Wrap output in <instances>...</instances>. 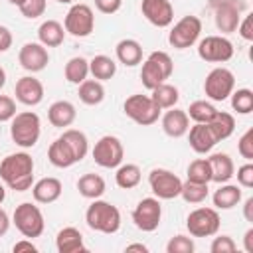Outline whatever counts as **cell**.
<instances>
[{
	"mask_svg": "<svg viewBox=\"0 0 253 253\" xmlns=\"http://www.w3.org/2000/svg\"><path fill=\"white\" fill-rule=\"evenodd\" d=\"M0 178L14 192H26L34 184V158L28 152L8 154L0 162Z\"/></svg>",
	"mask_w": 253,
	"mask_h": 253,
	"instance_id": "obj_1",
	"label": "cell"
},
{
	"mask_svg": "<svg viewBox=\"0 0 253 253\" xmlns=\"http://www.w3.org/2000/svg\"><path fill=\"white\" fill-rule=\"evenodd\" d=\"M85 221L93 231L99 233H117L121 227V211L117 206L105 202V200H93V204L85 211Z\"/></svg>",
	"mask_w": 253,
	"mask_h": 253,
	"instance_id": "obj_2",
	"label": "cell"
},
{
	"mask_svg": "<svg viewBox=\"0 0 253 253\" xmlns=\"http://www.w3.org/2000/svg\"><path fill=\"white\" fill-rule=\"evenodd\" d=\"M40 134H42V123L34 111H22L14 115L10 125V136L18 146L22 148L36 146L40 140Z\"/></svg>",
	"mask_w": 253,
	"mask_h": 253,
	"instance_id": "obj_3",
	"label": "cell"
},
{
	"mask_svg": "<svg viewBox=\"0 0 253 253\" xmlns=\"http://www.w3.org/2000/svg\"><path fill=\"white\" fill-rule=\"evenodd\" d=\"M174 71V63H172V57L166 53V51H152L144 63H142V69H140V81L142 85L152 91L154 87H158L160 83H164Z\"/></svg>",
	"mask_w": 253,
	"mask_h": 253,
	"instance_id": "obj_4",
	"label": "cell"
},
{
	"mask_svg": "<svg viewBox=\"0 0 253 253\" xmlns=\"http://www.w3.org/2000/svg\"><path fill=\"white\" fill-rule=\"evenodd\" d=\"M12 221H14L16 229L28 239L40 237L43 233V227H45L42 210L32 202H22L20 206H16Z\"/></svg>",
	"mask_w": 253,
	"mask_h": 253,
	"instance_id": "obj_5",
	"label": "cell"
},
{
	"mask_svg": "<svg viewBox=\"0 0 253 253\" xmlns=\"http://www.w3.org/2000/svg\"><path fill=\"white\" fill-rule=\"evenodd\" d=\"M123 111L128 119H132L136 125L140 126H148L154 125L160 117V111L156 107V103L150 99V95H142V93H134L130 97H126V101L123 103Z\"/></svg>",
	"mask_w": 253,
	"mask_h": 253,
	"instance_id": "obj_6",
	"label": "cell"
},
{
	"mask_svg": "<svg viewBox=\"0 0 253 253\" xmlns=\"http://www.w3.org/2000/svg\"><path fill=\"white\" fill-rule=\"evenodd\" d=\"M200 34H202V20L190 14L174 24V28L168 34V43L174 49H188L200 40Z\"/></svg>",
	"mask_w": 253,
	"mask_h": 253,
	"instance_id": "obj_7",
	"label": "cell"
},
{
	"mask_svg": "<svg viewBox=\"0 0 253 253\" xmlns=\"http://www.w3.org/2000/svg\"><path fill=\"white\" fill-rule=\"evenodd\" d=\"M123 158H125V148L119 136L105 134L95 142L93 160L101 168H117L119 164H123Z\"/></svg>",
	"mask_w": 253,
	"mask_h": 253,
	"instance_id": "obj_8",
	"label": "cell"
},
{
	"mask_svg": "<svg viewBox=\"0 0 253 253\" xmlns=\"http://www.w3.org/2000/svg\"><path fill=\"white\" fill-rule=\"evenodd\" d=\"M186 227L192 237H211L219 229V213L215 208H196L186 217Z\"/></svg>",
	"mask_w": 253,
	"mask_h": 253,
	"instance_id": "obj_9",
	"label": "cell"
},
{
	"mask_svg": "<svg viewBox=\"0 0 253 253\" xmlns=\"http://www.w3.org/2000/svg\"><path fill=\"white\" fill-rule=\"evenodd\" d=\"M63 28L73 38H87V36H91L93 28H95V16H93L91 6L81 4V2L73 4L69 8V12L65 14Z\"/></svg>",
	"mask_w": 253,
	"mask_h": 253,
	"instance_id": "obj_10",
	"label": "cell"
},
{
	"mask_svg": "<svg viewBox=\"0 0 253 253\" xmlns=\"http://www.w3.org/2000/svg\"><path fill=\"white\" fill-rule=\"evenodd\" d=\"M235 89V77L227 67H215L206 75L204 93L211 101H225Z\"/></svg>",
	"mask_w": 253,
	"mask_h": 253,
	"instance_id": "obj_11",
	"label": "cell"
},
{
	"mask_svg": "<svg viewBox=\"0 0 253 253\" xmlns=\"http://www.w3.org/2000/svg\"><path fill=\"white\" fill-rule=\"evenodd\" d=\"M198 55L210 63H225L233 57V43L225 36H206L198 43Z\"/></svg>",
	"mask_w": 253,
	"mask_h": 253,
	"instance_id": "obj_12",
	"label": "cell"
},
{
	"mask_svg": "<svg viewBox=\"0 0 253 253\" xmlns=\"http://www.w3.org/2000/svg\"><path fill=\"white\" fill-rule=\"evenodd\" d=\"M148 184L158 200H174L180 196L182 190V180L166 168H154L148 174Z\"/></svg>",
	"mask_w": 253,
	"mask_h": 253,
	"instance_id": "obj_13",
	"label": "cell"
},
{
	"mask_svg": "<svg viewBox=\"0 0 253 253\" xmlns=\"http://www.w3.org/2000/svg\"><path fill=\"white\" fill-rule=\"evenodd\" d=\"M162 219V206L158 198H142L132 210V221L140 231H154Z\"/></svg>",
	"mask_w": 253,
	"mask_h": 253,
	"instance_id": "obj_14",
	"label": "cell"
},
{
	"mask_svg": "<svg viewBox=\"0 0 253 253\" xmlns=\"http://www.w3.org/2000/svg\"><path fill=\"white\" fill-rule=\"evenodd\" d=\"M18 61L20 65L30 71V73H38L42 69H45V65L49 63V53H47V47L42 45L40 42H28L20 47V53H18Z\"/></svg>",
	"mask_w": 253,
	"mask_h": 253,
	"instance_id": "obj_15",
	"label": "cell"
},
{
	"mask_svg": "<svg viewBox=\"0 0 253 253\" xmlns=\"http://www.w3.org/2000/svg\"><path fill=\"white\" fill-rule=\"evenodd\" d=\"M140 12L156 28H168L174 22V8L170 0H142Z\"/></svg>",
	"mask_w": 253,
	"mask_h": 253,
	"instance_id": "obj_16",
	"label": "cell"
},
{
	"mask_svg": "<svg viewBox=\"0 0 253 253\" xmlns=\"http://www.w3.org/2000/svg\"><path fill=\"white\" fill-rule=\"evenodd\" d=\"M14 93H16V99L22 105L34 107V105H40L42 99H43V85H42L40 79H36L32 75H24L16 81Z\"/></svg>",
	"mask_w": 253,
	"mask_h": 253,
	"instance_id": "obj_17",
	"label": "cell"
},
{
	"mask_svg": "<svg viewBox=\"0 0 253 253\" xmlns=\"http://www.w3.org/2000/svg\"><path fill=\"white\" fill-rule=\"evenodd\" d=\"M188 142H190V146H192V150L194 152H198V154H208L219 140L215 138V134H213V130H211V126H210V123H196L194 126H190L188 128Z\"/></svg>",
	"mask_w": 253,
	"mask_h": 253,
	"instance_id": "obj_18",
	"label": "cell"
},
{
	"mask_svg": "<svg viewBox=\"0 0 253 253\" xmlns=\"http://www.w3.org/2000/svg\"><path fill=\"white\" fill-rule=\"evenodd\" d=\"M188 128H190V117H188L186 111L172 107V109H168V111L164 113V117H162V130H164L170 138H180V136H184V134L188 132Z\"/></svg>",
	"mask_w": 253,
	"mask_h": 253,
	"instance_id": "obj_19",
	"label": "cell"
},
{
	"mask_svg": "<svg viewBox=\"0 0 253 253\" xmlns=\"http://www.w3.org/2000/svg\"><path fill=\"white\" fill-rule=\"evenodd\" d=\"M47 158L55 168H69L77 162V156L73 152V148L69 146V142L63 136H57L49 148H47Z\"/></svg>",
	"mask_w": 253,
	"mask_h": 253,
	"instance_id": "obj_20",
	"label": "cell"
},
{
	"mask_svg": "<svg viewBox=\"0 0 253 253\" xmlns=\"http://www.w3.org/2000/svg\"><path fill=\"white\" fill-rule=\"evenodd\" d=\"M61 190H63L61 182L53 176L42 178L36 184H32V196L38 204H53L55 200H59Z\"/></svg>",
	"mask_w": 253,
	"mask_h": 253,
	"instance_id": "obj_21",
	"label": "cell"
},
{
	"mask_svg": "<svg viewBox=\"0 0 253 253\" xmlns=\"http://www.w3.org/2000/svg\"><path fill=\"white\" fill-rule=\"evenodd\" d=\"M210 168H211V182H217V184H225L233 178L235 174V164L231 160L229 154L225 152H213L210 158Z\"/></svg>",
	"mask_w": 253,
	"mask_h": 253,
	"instance_id": "obj_22",
	"label": "cell"
},
{
	"mask_svg": "<svg viewBox=\"0 0 253 253\" xmlns=\"http://www.w3.org/2000/svg\"><path fill=\"white\" fill-rule=\"evenodd\" d=\"M55 249L59 253H81L87 251L85 243H83V235L77 227H63L57 231L55 235Z\"/></svg>",
	"mask_w": 253,
	"mask_h": 253,
	"instance_id": "obj_23",
	"label": "cell"
},
{
	"mask_svg": "<svg viewBox=\"0 0 253 253\" xmlns=\"http://www.w3.org/2000/svg\"><path fill=\"white\" fill-rule=\"evenodd\" d=\"M245 8L241 6H219L213 10V20H215V28L221 34H233L241 22V12Z\"/></svg>",
	"mask_w": 253,
	"mask_h": 253,
	"instance_id": "obj_24",
	"label": "cell"
},
{
	"mask_svg": "<svg viewBox=\"0 0 253 253\" xmlns=\"http://www.w3.org/2000/svg\"><path fill=\"white\" fill-rule=\"evenodd\" d=\"M77 117V111H75V105L69 103V101H55L49 105L47 109V119L53 126L57 128H67L73 125Z\"/></svg>",
	"mask_w": 253,
	"mask_h": 253,
	"instance_id": "obj_25",
	"label": "cell"
},
{
	"mask_svg": "<svg viewBox=\"0 0 253 253\" xmlns=\"http://www.w3.org/2000/svg\"><path fill=\"white\" fill-rule=\"evenodd\" d=\"M65 34L67 32H65L63 24H59L57 20H45L38 28V40L45 47H57V45H61L63 40H65Z\"/></svg>",
	"mask_w": 253,
	"mask_h": 253,
	"instance_id": "obj_26",
	"label": "cell"
},
{
	"mask_svg": "<svg viewBox=\"0 0 253 253\" xmlns=\"http://www.w3.org/2000/svg\"><path fill=\"white\" fill-rule=\"evenodd\" d=\"M115 53H117V59L126 67H134L142 61V45L132 38L121 40L115 47Z\"/></svg>",
	"mask_w": 253,
	"mask_h": 253,
	"instance_id": "obj_27",
	"label": "cell"
},
{
	"mask_svg": "<svg viewBox=\"0 0 253 253\" xmlns=\"http://www.w3.org/2000/svg\"><path fill=\"white\" fill-rule=\"evenodd\" d=\"M215 210H231L241 202V188L233 184H219V188L211 196Z\"/></svg>",
	"mask_w": 253,
	"mask_h": 253,
	"instance_id": "obj_28",
	"label": "cell"
},
{
	"mask_svg": "<svg viewBox=\"0 0 253 253\" xmlns=\"http://www.w3.org/2000/svg\"><path fill=\"white\" fill-rule=\"evenodd\" d=\"M77 190H79V194H81L83 198H87V200H97V198H101V196L105 194L107 184H105V180H103L99 174L89 172V174H83V176L77 180Z\"/></svg>",
	"mask_w": 253,
	"mask_h": 253,
	"instance_id": "obj_29",
	"label": "cell"
},
{
	"mask_svg": "<svg viewBox=\"0 0 253 253\" xmlns=\"http://www.w3.org/2000/svg\"><path fill=\"white\" fill-rule=\"evenodd\" d=\"M89 73L97 81H109L117 73V63L109 55H95L93 59H89Z\"/></svg>",
	"mask_w": 253,
	"mask_h": 253,
	"instance_id": "obj_30",
	"label": "cell"
},
{
	"mask_svg": "<svg viewBox=\"0 0 253 253\" xmlns=\"http://www.w3.org/2000/svg\"><path fill=\"white\" fill-rule=\"evenodd\" d=\"M77 95H79V101L81 103L93 107V105L103 103V99H105V87L97 79H85L83 83H79Z\"/></svg>",
	"mask_w": 253,
	"mask_h": 253,
	"instance_id": "obj_31",
	"label": "cell"
},
{
	"mask_svg": "<svg viewBox=\"0 0 253 253\" xmlns=\"http://www.w3.org/2000/svg\"><path fill=\"white\" fill-rule=\"evenodd\" d=\"M150 99L156 103L158 109H172V107H176V103L180 99V91H178V87L164 81V83H160L158 87L152 89Z\"/></svg>",
	"mask_w": 253,
	"mask_h": 253,
	"instance_id": "obj_32",
	"label": "cell"
},
{
	"mask_svg": "<svg viewBox=\"0 0 253 253\" xmlns=\"http://www.w3.org/2000/svg\"><path fill=\"white\" fill-rule=\"evenodd\" d=\"M140 178H142V172L136 164H119L117 166V174H115V182L119 188L123 190H132L140 184Z\"/></svg>",
	"mask_w": 253,
	"mask_h": 253,
	"instance_id": "obj_33",
	"label": "cell"
},
{
	"mask_svg": "<svg viewBox=\"0 0 253 253\" xmlns=\"http://www.w3.org/2000/svg\"><path fill=\"white\" fill-rule=\"evenodd\" d=\"M210 126H211L215 138L221 142V140H225V138H229L233 134V130H235V119H233L231 113L217 111L215 117L210 121Z\"/></svg>",
	"mask_w": 253,
	"mask_h": 253,
	"instance_id": "obj_34",
	"label": "cell"
},
{
	"mask_svg": "<svg viewBox=\"0 0 253 253\" xmlns=\"http://www.w3.org/2000/svg\"><path fill=\"white\" fill-rule=\"evenodd\" d=\"M63 73H65V79H67L69 83L79 85V83H83V81L87 79V75H89V61H87L85 57H81V55L71 57V59L65 63Z\"/></svg>",
	"mask_w": 253,
	"mask_h": 253,
	"instance_id": "obj_35",
	"label": "cell"
},
{
	"mask_svg": "<svg viewBox=\"0 0 253 253\" xmlns=\"http://www.w3.org/2000/svg\"><path fill=\"white\" fill-rule=\"evenodd\" d=\"M61 136H63V138L69 142V146L73 148V152H75V156H77V162H81V160L87 156V152H89L87 134H85L83 130H77V128H65Z\"/></svg>",
	"mask_w": 253,
	"mask_h": 253,
	"instance_id": "obj_36",
	"label": "cell"
},
{
	"mask_svg": "<svg viewBox=\"0 0 253 253\" xmlns=\"http://www.w3.org/2000/svg\"><path fill=\"white\" fill-rule=\"evenodd\" d=\"M208 194H210L208 184H200V182H192V180L182 182L180 196L188 204H202V202L208 200Z\"/></svg>",
	"mask_w": 253,
	"mask_h": 253,
	"instance_id": "obj_37",
	"label": "cell"
},
{
	"mask_svg": "<svg viewBox=\"0 0 253 253\" xmlns=\"http://www.w3.org/2000/svg\"><path fill=\"white\" fill-rule=\"evenodd\" d=\"M186 113H188V117H190L194 123H210V121L215 117L217 109H215L210 101L200 99V101H194V103L188 107Z\"/></svg>",
	"mask_w": 253,
	"mask_h": 253,
	"instance_id": "obj_38",
	"label": "cell"
},
{
	"mask_svg": "<svg viewBox=\"0 0 253 253\" xmlns=\"http://www.w3.org/2000/svg\"><path fill=\"white\" fill-rule=\"evenodd\" d=\"M186 174H188V180H192V182H200V184H210L211 182V168H210L208 158L192 160Z\"/></svg>",
	"mask_w": 253,
	"mask_h": 253,
	"instance_id": "obj_39",
	"label": "cell"
},
{
	"mask_svg": "<svg viewBox=\"0 0 253 253\" xmlns=\"http://www.w3.org/2000/svg\"><path fill=\"white\" fill-rule=\"evenodd\" d=\"M229 97H231V107H233L235 113H239V115H249V113L253 111V91H251V89H247V87L237 89V91H233Z\"/></svg>",
	"mask_w": 253,
	"mask_h": 253,
	"instance_id": "obj_40",
	"label": "cell"
},
{
	"mask_svg": "<svg viewBox=\"0 0 253 253\" xmlns=\"http://www.w3.org/2000/svg\"><path fill=\"white\" fill-rule=\"evenodd\" d=\"M194 239L188 235H174L166 243V253H194Z\"/></svg>",
	"mask_w": 253,
	"mask_h": 253,
	"instance_id": "obj_41",
	"label": "cell"
},
{
	"mask_svg": "<svg viewBox=\"0 0 253 253\" xmlns=\"http://www.w3.org/2000/svg\"><path fill=\"white\" fill-rule=\"evenodd\" d=\"M18 8H20V12H22L24 18L36 20V18L43 16V12H45V8H47V2H45V0H24Z\"/></svg>",
	"mask_w": 253,
	"mask_h": 253,
	"instance_id": "obj_42",
	"label": "cell"
},
{
	"mask_svg": "<svg viewBox=\"0 0 253 253\" xmlns=\"http://www.w3.org/2000/svg\"><path fill=\"white\" fill-rule=\"evenodd\" d=\"M210 251L211 253H233V251H237V243L233 241L231 235H217V237H213Z\"/></svg>",
	"mask_w": 253,
	"mask_h": 253,
	"instance_id": "obj_43",
	"label": "cell"
},
{
	"mask_svg": "<svg viewBox=\"0 0 253 253\" xmlns=\"http://www.w3.org/2000/svg\"><path fill=\"white\" fill-rule=\"evenodd\" d=\"M237 152H239L247 162L253 160V128H247V130L241 134V138H239V142H237Z\"/></svg>",
	"mask_w": 253,
	"mask_h": 253,
	"instance_id": "obj_44",
	"label": "cell"
},
{
	"mask_svg": "<svg viewBox=\"0 0 253 253\" xmlns=\"http://www.w3.org/2000/svg\"><path fill=\"white\" fill-rule=\"evenodd\" d=\"M16 115V101L8 95H0V123L12 121Z\"/></svg>",
	"mask_w": 253,
	"mask_h": 253,
	"instance_id": "obj_45",
	"label": "cell"
},
{
	"mask_svg": "<svg viewBox=\"0 0 253 253\" xmlns=\"http://www.w3.org/2000/svg\"><path fill=\"white\" fill-rule=\"evenodd\" d=\"M233 176H237V184L241 188H253V164L251 162H245L243 166H239L237 174Z\"/></svg>",
	"mask_w": 253,
	"mask_h": 253,
	"instance_id": "obj_46",
	"label": "cell"
},
{
	"mask_svg": "<svg viewBox=\"0 0 253 253\" xmlns=\"http://www.w3.org/2000/svg\"><path fill=\"white\" fill-rule=\"evenodd\" d=\"M237 32H239V36H241L243 40L253 42V14H247V16L239 22Z\"/></svg>",
	"mask_w": 253,
	"mask_h": 253,
	"instance_id": "obj_47",
	"label": "cell"
},
{
	"mask_svg": "<svg viewBox=\"0 0 253 253\" xmlns=\"http://www.w3.org/2000/svg\"><path fill=\"white\" fill-rule=\"evenodd\" d=\"M123 6V0H95V8L103 14H115Z\"/></svg>",
	"mask_w": 253,
	"mask_h": 253,
	"instance_id": "obj_48",
	"label": "cell"
},
{
	"mask_svg": "<svg viewBox=\"0 0 253 253\" xmlns=\"http://www.w3.org/2000/svg\"><path fill=\"white\" fill-rule=\"evenodd\" d=\"M12 42H14L12 32H10L6 26H2V24H0V53L8 51V49L12 47Z\"/></svg>",
	"mask_w": 253,
	"mask_h": 253,
	"instance_id": "obj_49",
	"label": "cell"
},
{
	"mask_svg": "<svg viewBox=\"0 0 253 253\" xmlns=\"http://www.w3.org/2000/svg\"><path fill=\"white\" fill-rule=\"evenodd\" d=\"M14 253H22V251H30V253H38V247L32 243V239H22V241H16L14 247H12Z\"/></svg>",
	"mask_w": 253,
	"mask_h": 253,
	"instance_id": "obj_50",
	"label": "cell"
},
{
	"mask_svg": "<svg viewBox=\"0 0 253 253\" xmlns=\"http://www.w3.org/2000/svg\"><path fill=\"white\" fill-rule=\"evenodd\" d=\"M208 4L213 10L219 8V6H241V8H245V2L243 0H208Z\"/></svg>",
	"mask_w": 253,
	"mask_h": 253,
	"instance_id": "obj_51",
	"label": "cell"
},
{
	"mask_svg": "<svg viewBox=\"0 0 253 253\" xmlns=\"http://www.w3.org/2000/svg\"><path fill=\"white\" fill-rule=\"evenodd\" d=\"M8 229H10V217H8V213L0 208V237H2V235H6V233H8Z\"/></svg>",
	"mask_w": 253,
	"mask_h": 253,
	"instance_id": "obj_52",
	"label": "cell"
},
{
	"mask_svg": "<svg viewBox=\"0 0 253 253\" xmlns=\"http://www.w3.org/2000/svg\"><path fill=\"white\" fill-rule=\"evenodd\" d=\"M243 217L249 223H253V198H247L245 200V204H243Z\"/></svg>",
	"mask_w": 253,
	"mask_h": 253,
	"instance_id": "obj_53",
	"label": "cell"
},
{
	"mask_svg": "<svg viewBox=\"0 0 253 253\" xmlns=\"http://www.w3.org/2000/svg\"><path fill=\"white\" fill-rule=\"evenodd\" d=\"M243 249L247 253H253V227H249L243 235Z\"/></svg>",
	"mask_w": 253,
	"mask_h": 253,
	"instance_id": "obj_54",
	"label": "cell"
},
{
	"mask_svg": "<svg viewBox=\"0 0 253 253\" xmlns=\"http://www.w3.org/2000/svg\"><path fill=\"white\" fill-rule=\"evenodd\" d=\"M125 251H140V253H148V247H146L144 243H130V245H126Z\"/></svg>",
	"mask_w": 253,
	"mask_h": 253,
	"instance_id": "obj_55",
	"label": "cell"
},
{
	"mask_svg": "<svg viewBox=\"0 0 253 253\" xmlns=\"http://www.w3.org/2000/svg\"><path fill=\"white\" fill-rule=\"evenodd\" d=\"M6 85V71H4V67H0V89Z\"/></svg>",
	"mask_w": 253,
	"mask_h": 253,
	"instance_id": "obj_56",
	"label": "cell"
},
{
	"mask_svg": "<svg viewBox=\"0 0 253 253\" xmlns=\"http://www.w3.org/2000/svg\"><path fill=\"white\" fill-rule=\"evenodd\" d=\"M4 200H6V190H4V186L0 184V204H2Z\"/></svg>",
	"mask_w": 253,
	"mask_h": 253,
	"instance_id": "obj_57",
	"label": "cell"
},
{
	"mask_svg": "<svg viewBox=\"0 0 253 253\" xmlns=\"http://www.w3.org/2000/svg\"><path fill=\"white\" fill-rule=\"evenodd\" d=\"M8 2H10V4H14V6H20L24 0H8Z\"/></svg>",
	"mask_w": 253,
	"mask_h": 253,
	"instance_id": "obj_58",
	"label": "cell"
},
{
	"mask_svg": "<svg viewBox=\"0 0 253 253\" xmlns=\"http://www.w3.org/2000/svg\"><path fill=\"white\" fill-rule=\"evenodd\" d=\"M57 2H59V4H71L73 0H57Z\"/></svg>",
	"mask_w": 253,
	"mask_h": 253,
	"instance_id": "obj_59",
	"label": "cell"
}]
</instances>
